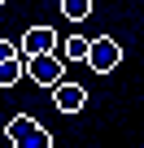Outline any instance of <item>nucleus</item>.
<instances>
[{"instance_id":"obj_1","label":"nucleus","mask_w":144,"mask_h":148,"mask_svg":"<svg viewBox=\"0 0 144 148\" xmlns=\"http://www.w3.org/2000/svg\"><path fill=\"white\" fill-rule=\"evenodd\" d=\"M5 135H9L13 148H52V135H48L31 113H18V118L5 126Z\"/></svg>"},{"instance_id":"obj_2","label":"nucleus","mask_w":144,"mask_h":148,"mask_svg":"<svg viewBox=\"0 0 144 148\" xmlns=\"http://www.w3.org/2000/svg\"><path fill=\"white\" fill-rule=\"evenodd\" d=\"M83 65H92L96 74L118 70V65H122V44H118L114 35H96V39H88V57H83Z\"/></svg>"},{"instance_id":"obj_3","label":"nucleus","mask_w":144,"mask_h":148,"mask_svg":"<svg viewBox=\"0 0 144 148\" xmlns=\"http://www.w3.org/2000/svg\"><path fill=\"white\" fill-rule=\"evenodd\" d=\"M26 65V74H31V79L39 83V87H52V83H61L65 79V61L57 57V52H35V57H22Z\"/></svg>"},{"instance_id":"obj_4","label":"nucleus","mask_w":144,"mask_h":148,"mask_svg":"<svg viewBox=\"0 0 144 148\" xmlns=\"http://www.w3.org/2000/svg\"><path fill=\"white\" fill-rule=\"evenodd\" d=\"M35 52H57V31L52 26H31L18 44V57H35Z\"/></svg>"},{"instance_id":"obj_5","label":"nucleus","mask_w":144,"mask_h":148,"mask_svg":"<svg viewBox=\"0 0 144 148\" xmlns=\"http://www.w3.org/2000/svg\"><path fill=\"white\" fill-rule=\"evenodd\" d=\"M52 105H57L61 113H79V109L88 105V92H83L79 83H65V79H61V83H52Z\"/></svg>"},{"instance_id":"obj_6","label":"nucleus","mask_w":144,"mask_h":148,"mask_svg":"<svg viewBox=\"0 0 144 148\" xmlns=\"http://www.w3.org/2000/svg\"><path fill=\"white\" fill-rule=\"evenodd\" d=\"M88 57V35H70L61 44V61H83Z\"/></svg>"},{"instance_id":"obj_7","label":"nucleus","mask_w":144,"mask_h":148,"mask_svg":"<svg viewBox=\"0 0 144 148\" xmlns=\"http://www.w3.org/2000/svg\"><path fill=\"white\" fill-rule=\"evenodd\" d=\"M22 79V57H9V61H0V87H13Z\"/></svg>"},{"instance_id":"obj_8","label":"nucleus","mask_w":144,"mask_h":148,"mask_svg":"<svg viewBox=\"0 0 144 148\" xmlns=\"http://www.w3.org/2000/svg\"><path fill=\"white\" fill-rule=\"evenodd\" d=\"M61 13H65L70 22H83V18L92 13V0H61Z\"/></svg>"},{"instance_id":"obj_9","label":"nucleus","mask_w":144,"mask_h":148,"mask_svg":"<svg viewBox=\"0 0 144 148\" xmlns=\"http://www.w3.org/2000/svg\"><path fill=\"white\" fill-rule=\"evenodd\" d=\"M9 57H18V44H9V39H0V61H9Z\"/></svg>"},{"instance_id":"obj_10","label":"nucleus","mask_w":144,"mask_h":148,"mask_svg":"<svg viewBox=\"0 0 144 148\" xmlns=\"http://www.w3.org/2000/svg\"><path fill=\"white\" fill-rule=\"evenodd\" d=\"M0 5H5V0H0Z\"/></svg>"}]
</instances>
